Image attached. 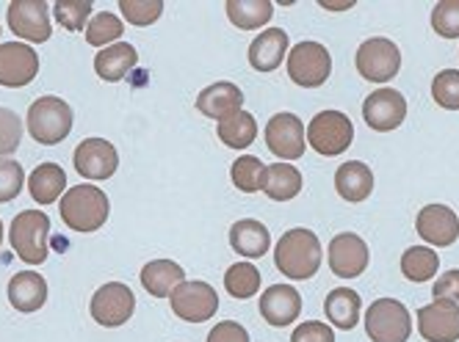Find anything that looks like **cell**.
<instances>
[{
  "label": "cell",
  "mask_w": 459,
  "mask_h": 342,
  "mask_svg": "<svg viewBox=\"0 0 459 342\" xmlns=\"http://www.w3.org/2000/svg\"><path fill=\"white\" fill-rule=\"evenodd\" d=\"M274 265L293 282L313 279L321 268V241L313 229H288L274 246Z\"/></svg>",
  "instance_id": "cell-1"
},
{
  "label": "cell",
  "mask_w": 459,
  "mask_h": 342,
  "mask_svg": "<svg viewBox=\"0 0 459 342\" xmlns=\"http://www.w3.org/2000/svg\"><path fill=\"white\" fill-rule=\"evenodd\" d=\"M58 213H61V221L67 224L73 232H97L108 221L111 204L100 188L83 183V185H75L61 196Z\"/></svg>",
  "instance_id": "cell-2"
},
{
  "label": "cell",
  "mask_w": 459,
  "mask_h": 342,
  "mask_svg": "<svg viewBox=\"0 0 459 342\" xmlns=\"http://www.w3.org/2000/svg\"><path fill=\"white\" fill-rule=\"evenodd\" d=\"M73 130V108L61 97H39L28 108V133L42 147L61 144Z\"/></svg>",
  "instance_id": "cell-3"
},
{
  "label": "cell",
  "mask_w": 459,
  "mask_h": 342,
  "mask_svg": "<svg viewBox=\"0 0 459 342\" xmlns=\"http://www.w3.org/2000/svg\"><path fill=\"white\" fill-rule=\"evenodd\" d=\"M50 218L42 210H22L9 227V244L17 257L28 265H42L48 260Z\"/></svg>",
  "instance_id": "cell-4"
},
{
  "label": "cell",
  "mask_w": 459,
  "mask_h": 342,
  "mask_svg": "<svg viewBox=\"0 0 459 342\" xmlns=\"http://www.w3.org/2000/svg\"><path fill=\"white\" fill-rule=\"evenodd\" d=\"M366 334L374 342H407L412 334V318L396 298H377L366 310Z\"/></svg>",
  "instance_id": "cell-5"
},
{
  "label": "cell",
  "mask_w": 459,
  "mask_h": 342,
  "mask_svg": "<svg viewBox=\"0 0 459 342\" xmlns=\"http://www.w3.org/2000/svg\"><path fill=\"white\" fill-rule=\"evenodd\" d=\"M354 139V124L341 111H321L307 124V144L324 155V158H338L351 147Z\"/></svg>",
  "instance_id": "cell-6"
},
{
  "label": "cell",
  "mask_w": 459,
  "mask_h": 342,
  "mask_svg": "<svg viewBox=\"0 0 459 342\" xmlns=\"http://www.w3.org/2000/svg\"><path fill=\"white\" fill-rule=\"evenodd\" d=\"M333 73V56L318 42H299L288 53V78L302 89H318Z\"/></svg>",
  "instance_id": "cell-7"
},
{
  "label": "cell",
  "mask_w": 459,
  "mask_h": 342,
  "mask_svg": "<svg viewBox=\"0 0 459 342\" xmlns=\"http://www.w3.org/2000/svg\"><path fill=\"white\" fill-rule=\"evenodd\" d=\"M357 73L371 83H387L402 70V50L385 37L366 39L357 47Z\"/></svg>",
  "instance_id": "cell-8"
},
{
  "label": "cell",
  "mask_w": 459,
  "mask_h": 342,
  "mask_svg": "<svg viewBox=\"0 0 459 342\" xmlns=\"http://www.w3.org/2000/svg\"><path fill=\"white\" fill-rule=\"evenodd\" d=\"M169 304H172V312L180 321H186V323H205V321H211L219 312V293L208 282L191 279V282H183L169 295Z\"/></svg>",
  "instance_id": "cell-9"
},
{
  "label": "cell",
  "mask_w": 459,
  "mask_h": 342,
  "mask_svg": "<svg viewBox=\"0 0 459 342\" xmlns=\"http://www.w3.org/2000/svg\"><path fill=\"white\" fill-rule=\"evenodd\" d=\"M134 310H136V295L122 282L103 285L91 295V304H89L91 318L106 329H117V326L127 323Z\"/></svg>",
  "instance_id": "cell-10"
},
{
  "label": "cell",
  "mask_w": 459,
  "mask_h": 342,
  "mask_svg": "<svg viewBox=\"0 0 459 342\" xmlns=\"http://www.w3.org/2000/svg\"><path fill=\"white\" fill-rule=\"evenodd\" d=\"M266 147L282 163L299 160L307 147V130L297 114H277L266 124Z\"/></svg>",
  "instance_id": "cell-11"
},
{
  "label": "cell",
  "mask_w": 459,
  "mask_h": 342,
  "mask_svg": "<svg viewBox=\"0 0 459 342\" xmlns=\"http://www.w3.org/2000/svg\"><path fill=\"white\" fill-rule=\"evenodd\" d=\"M6 20L20 39L34 45L50 39V4H45V0H12Z\"/></svg>",
  "instance_id": "cell-12"
},
{
  "label": "cell",
  "mask_w": 459,
  "mask_h": 342,
  "mask_svg": "<svg viewBox=\"0 0 459 342\" xmlns=\"http://www.w3.org/2000/svg\"><path fill=\"white\" fill-rule=\"evenodd\" d=\"M73 163L83 180H111L119 168V152L106 139H83L75 147Z\"/></svg>",
  "instance_id": "cell-13"
},
{
  "label": "cell",
  "mask_w": 459,
  "mask_h": 342,
  "mask_svg": "<svg viewBox=\"0 0 459 342\" xmlns=\"http://www.w3.org/2000/svg\"><path fill=\"white\" fill-rule=\"evenodd\" d=\"M363 119L377 133H390L407 119V97L396 89H377L363 102Z\"/></svg>",
  "instance_id": "cell-14"
},
{
  "label": "cell",
  "mask_w": 459,
  "mask_h": 342,
  "mask_svg": "<svg viewBox=\"0 0 459 342\" xmlns=\"http://www.w3.org/2000/svg\"><path fill=\"white\" fill-rule=\"evenodd\" d=\"M418 331L429 342H456L459 339V304L448 298H435L418 310Z\"/></svg>",
  "instance_id": "cell-15"
},
{
  "label": "cell",
  "mask_w": 459,
  "mask_h": 342,
  "mask_svg": "<svg viewBox=\"0 0 459 342\" xmlns=\"http://www.w3.org/2000/svg\"><path fill=\"white\" fill-rule=\"evenodd\" d=\"M39 73V56L30 50V45L22 42H6L0 45V86L6 89H22Z\"/></svg>",
  "instance_id": "cell-16"
},
{
  "label": "cell",
  "mask_w": 459,
  "mask_h": 342,
  "mask_svg": "<svg viewBox=\"0 0 459 342\" xmlns=\"http://www.w3.org/2000/svg\"><path fill=\"white\" fill-rule=\"evenodd\" d=\"M368 244L354 232H341L330 244V268L341 279H357L368 268Z\"/></svg>",
  "instance_id": "cell-17"
},
{
  "label": "cell",
  "mask_w": 459,
  "mask_h": 342,
  "mask_svg": "<svg viewBox=\"0 0 459 342\" xmlns=\"http://www.w3.org/2000/svg\"><path fill=\"white\" fill-rule=\"evenodd\" d=\"M415 229L429 246L446 249L456 244L459 237V218L448 204H426L415 218Z\"/></svg>",
  "instance_id": "cell-18"
},
{
  "label": "cell",
  "mask_w": 459,
  "mask_h": 342,
  "mask_svg": "<svg viewBox=\"0 0 459 342\" xmlns=\"http://www.w3.org/2000/svg\"><path fill=\"white\" fill-rule=\"evenodd\" d=\"M302 312V295L290 285H272L260 295V315L274 329L290 326Z\"/></svg>",
  "instance_id": "cell-19"
},
{
  "label": "cell",
  "mask_w": 459,
  "mask_h": 342,
  "mask_svg": "<svg viewBox=\"0 0 459 342\" xmlns=\"http://www.w3.org/2000/svg\"><path fill=\"white\" fill-rule=\"evenodd\" d=\"M196 111L208 119L221 122L227 116L244 111V91L230 81L211 83L208 89L200 91V97H196Z\"/></svg>",
  "instance_id": "cell-20"
},
{
  "label": "cell",
  "mask_w": 459,
  "mask_h": 342,
  "mask_svg": "<svg viewBox=\"0 0 459 342\" xmlns=\"http://www.w3.org/2000/svg\"><path fill=\"white\" fill-rule=\"evenodd\" d=\"M290 53V39L282 28H266L249 45V64L257 73H274Z\"/></svg>",
  "instance_id": "cell-21"
},
{
  "label": "cell",
  "mask_w": 459,
  "mask_h": 342,
  "mask_svg": "<svg viewBox=\"0 0 459 342\" xmlns=\"http://www.w3.org/2000/svg\"><path fill=\"white\" fill-rule=\"evenodd\" d=\"M6 293L17 312H37L48 301V282L37 270H20L12 277Z\"/></svg>",
  "instance_id": "cell-22"
},
{
  "label": "cell",
  "mask_w": 459,
  "mask_h": 342,
  "mask_svg": "<svg viewBox=\"0 0 459 342\" xmlns=\"http://www.w3.org/2000/svg\"><path fill=\"white\" fill-rule=\"evenodd\" d=\"M230 249L247 260H257L272 249V235L260 221L241 218L230 227Z\"/></svg>",
  "instance_id": "cell-23"
},
{
  "label": "cell",
  "mask_w": 459,
  "mask_h": 342,
  "mask_svg": "<svg viewBox=\"0 0 459 342\" xmlns=\"http://www.w3.org/2000/svg\"><path fill=\"white\" fill-rule=\"evenodd\" d=\"M139 64V53L134 45H127V42H117L111 47H103V50H97L94 56V73L100 81L106 83H119L134 66Z\"/></svg>",
  "instance_id": "cell-24"
},
{
  "label": "cell",
  "mask_w": 459,
  "mask_h": 342,
  "mask_svg": "<svg viewBox=\"0 0 459 342\" xmlns=\"http://www.w3.org/2000/svg\"><path fill=\"white\" fill-rule=\"evenodd\" d=\"M335 191L351 204L366 201L374 191V171L363 160H346L335 171Z\"/></svg>",
  "instance_id": "cell-25"
},
{
  "label": "cell",
  "mask_w": 459,
  "mask_h": 342,
  "mask_svg": "<svg viewBox=\"0 0 459 342\" xmlns=\"http://www.w3.org/2000/svg\"><path fill=\"white\" fill-rule=\"evenodd\" d=\"M186 282V270L175 260H152L142 268V285L155 298H169Z\"/></svg>",
  "instance_id": "cell-26"
},
{
  "label": "cell",
  "mask_w": 459,
  "mask_h": 342,
  "mask_svg": "<svg viewBox=\"0 0 459 342\" xmlns=\"http://www.w3.org/2000/svg\"><path fill=\"white\" fill-rule=\"evenodd\" d=\"M359 310H363V301H359V293L349 290V287H338L330 290L324 301V315L335 329L341 331H351L359 323Z\"/></svg>",
  "instance_id": "cell-27"
},
{
  "label": "cell",
  "mask_w": 459,
  "mask_h": 342,
  "mask_svg": "<svg viewBox=\"0 0 459 342\" xmlns=\"http://www.w3.org/2000/svg\"><path fill=\"white\" fill-rule=\"evenodd\" d=\"M264 191L272 201H290L302 191V171L293 163H272L264 175Z\"/></svg>",
  "instance_id": "cell-28"
},
{
  "label": "cell",
  "mask_w": 459,
  "mask_h": 342,
  "mask_svg": "<svg viewBox=\"0 0 459 342\" xmlns=\"http://www.w3.org/2000/svg\"><path fill=\"white\" fill-rule=\"evenodd\" d=\"M64 188H67V175L58 163H42L30 171L28 191L37 204H53L64 193Z\"/></svg>",
  "instance_id": "cell-29"
},
{
  "label": "cell",
  "mask_w": 459,
  "mask_h": 342,
  "mask_svg": "<svg viewBox=\"0 0 459 342\" xmlns=\"http://www.w3.org/2000/svg\"><path fill=\"white\" fill-rule=\"evenodd\" d=\"M227 17L236 28L241 30H255L269 25L272 14H274V4L269 0H227Z\"/></svg>",
  "instance_id": "cell-30"
},
{
  "label": "cell",
  "mask_w": 459,
  "mask_h": 342,
  "mask_svg": "<svg viewBox=\"0 0 459 342\" xmlns=\"http://www.w3.org/2000/svg\"><path fill=\"white\" fill-rule=\"evenodd\" d=\"M216 133H219V139H221L224 147H230V150H247L257 139V122H255L252 114L238 111L233 116L221 119Z\"/></svg>",
  "instance_id": "cell-31"
},
{
  "label": "cell",
  "mask_w": 459,
  "mask_h": 342,
  "mask_svg": "<svg viewBox=\"0 0 459 342\" xmlns=\"http://www.w3.org/2000/svg\"><path fill=\"white\" fill-rule=\"evenodd\" d=\"M437 268H440V257L429 246H412L402 254V273L415 285L429 282L437 273Z\"/></svg>",
  "instance_id": "cell-32"
},
{
  "label": "cell",
  "mask_w": 459,
  "mask_h": 342,
  "mask_svg": "<svg viewBox=\"0 0 459 342\" xmlns=\"http://www.w3.org/2000/svg\"><path fill=\"white\" fill-rule=\"evenodd\" d=\"M122 33H125V25L114 12H97V14H91V20L86 25V42L91 47L103 50V47L117 45V39H122Z\"/></svg>",
  "instance_id": "cell-33"
},
{
  "label": "cell",
  "mask_w": 459,
  "mask_h": 342,
  "mask_svg": "<svg viewBox=\"0 0 459 342\" xmlns=\"http://www.w3.org/2000/svg\"><path fill=\"white\" fill-rule=\"evenodd\" d=\"M224 287H227L230 295L238 298V301L252 298L260 290V270L252 262H236V265H230L227 273H224Z\"/></svg>",
  "instance_id": "cell-34"
},
{
  "label": "cell",
  "mask_w": 459,
  "mask_h": 342,
  "mask_svg": "<svg viewBox=\"0 0 459 342\" xmlns=\"http://www.w3.org/2000/svg\"><path fill=\"white\" fill-rule=\"evenodd\" d=\"M264 175H266V166L255 155H241L233 166H230V180H233V185L241 193H257L264 188Z\"/></svg>",
  "instance_id": "cell-35"
},
{
  "label": "cell",
  "mask_w": 459,
  "mask_h": 342,
  "mask_svg": "<svg viewBox=\"0 0 459 342\" xmlns=\"http://www.w3.org/2000/svg\"><path fill=\"white\" fill-rule=\"evenodd\" d=\"M53 17L67 30H86V25L91 20V4L89 0H56Z\"/></svg>",
  "instance_id": "cell-36"
},
{
  "label": "cell",
  "mask_w": 459,
  "mask_h": 342,
  "mask_svg": "<svg viewBox=\"0 0 459 342\" xmlns=\"http://www.w3.org/2000/svg\"><path fill=\"white\" fill-rule=\"evenodd\" d=\"M119 12L130 25H152L163 14V0H119Z\"/></svg>",
  "instance_id": "cell-37"
},
{
  "label": "cell",
  "mask_w": 459,
  "mask_h": 342,
  "mask_svg": "<svg viewBox=\"0 0 459 342\" xmlns=\"http://www.w3.org/2000/svg\"><path fill=\"white\" fill-rule=\"evenodd\" d=\"M432 97L440 108L446 111H459V73L456 70H443L432 81Z\"/></svg>",
  "instance_id": "cell-38"
},
{
  "label": "cell",
  "mask_w": 459,
  "mask_h": 342,
  "mask_svg": "<svg viewBox=\"0 0 459 342\" xmlns=\"http://www.w3.org/2000/svg\"><path fill=\"white\" fill-rule=\"evenodd\" d=\"M432 28L443 39L459 37V0H440L432 9Z\"/></svg>",
  "instance_id": "cell-39"
},
{
  "label": "cell",
  "mask_w": 459,
  "mask_h": 342,
  "mask_svg": "<svg viewBox=\"0 0 459 342\" xmlns=\"http://www.w3.org/2000/svg\"><path fill=\"white\" fill-rule=\"evenodd\" d=\"M22 139V122L14 111L0 106V158H9Z\"/></svg>",
  "instance_id": "cell-40"
},
{
  "label": "cell",
  "mask_w": 459,
  "mask_h": 342,
  "mask_svg": "<svg viewBox=\"0 0 459 342\" xmlns=\"http://www.w3.org/2000/svg\"><path fill=\"white\" fill-rule=\"evenodd\" d=\"M25 185V171L17 160H0V201H12Z\"/></svg>",
  "instance_id": "cell-41"
},
{
  "label": "cell",
  "mask_w": 459,
  "mask_h": 342,
  "mask_svg": "<svg viewBox=\"0 0 459 342\" xmlns=\"http://www.w3.org/2000/svg\"><path fill=\"white\" fill-rule=\"evenodd\" d=\"M290 342H335V331L321 321H305L293 329Z\"/></svg>",
  "instance_id": "cell-42"
},
{
  "label": "cell",
  "mask_w": 459,
  "mask_h": 342,
  "mask_svg": "<svg viewBox=\"0 0 459 342\" xmlns=\"http://www.w3.org/2000/svg\"><path fill=\"white\" fill-rule=\"evenodd\" d=\"M205 342H249V331L236 321H221L211 329Z\"/></svg>",
  "instance_id": "cell-43"
},
{
  "label": "cell",
  "mask_w": 459,
  "mask_h": 342,
  "mask_svg": "<svg viewBox=\"0 0 459 342\" xmlns=\"http://www.w3.org/2000/svg\"><path fill=\"white\" fill-rule=\"evenodd\" d=\"M432 293H435V298H448V301L459 304V268L446 270L443 277L435 282Z\"/></svg>",
  "instance_id": "cell-44"
},
{
  "label": "cell",
  "mask_w": 459,
  "mask_h": 342,
  "mask_svg": "<svg viewBox=\"0 0 459 342\" xmlns=\"http://www.w3.org/2000/svg\"><path fill=\"white\" fill-rule=\"evenodd\" d=\"M318 6L326 9V12H346V9L354 6V0H341V4H338V0H321Z\"/></svg>",
  "instance_id": "cell-45"
},
{
  "label": "cell",
  "mask_w": 459,
  "mask_h": 342,
  "mask_svg": "<svg viewBox=\"0 0 459 342\" xmlns=\"http://www.w3.org/2000/svg\"><path fill=\"white\" fill-rule=\"evenodd\" d=\"M0 246H4V221H0Z\"/></svg>",
  "instance_id": "cell-46"
},
{
  "label": "cell",
  "mask_w": 459,
  "mask_h": 342,
  "mask_svg": "<svg viewBox=\"0 0 459 342\" xmlns=\"http://www.w3.org/2000/svg\"><path fill=\"white\" fill-rule=\"evenodd\" d=\"M0 30H4V28H0Z\"/></svg>",
  "instance_id": "cell-47"
}]
</instances>
